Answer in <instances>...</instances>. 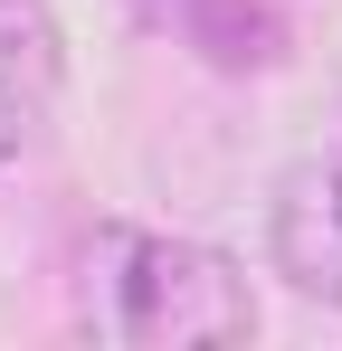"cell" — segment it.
<instances>
[{"instance_id":"6da1fadb","label":"cell","mask_w":342,"mask_h":351,"mask_svg":"<svg viewBox=\"0 0 342 351\" xmlns=\"http://www.w3.org/2000/svg\"><path fill=\"white\" fill-rule=\"evenodd\" d=\"M86 323L124 351H209V342L257 332V294L200 237L95 228V247H86Z\"/></svg>"},{"instance_id":"7a4b0ae2","label":"cell","mask_w":342,"mask_h":351,"mask_svg":"<svg viewBox=\"0 0 342 351\" xmlns=\"http://www.w3.org/2000/svg\"><path fill=\"white\" fill-rule=\"evenodd\" d=\"M266 237H276V276L314 304H342V143L295 162L276 180V209H266Z\"/></svg>"},{"instance_id":"3957f363","label":"cell","mask_w":342,"mask_h":351,"mask_svg":"<svg viewBox=\"0 0 342 351\" xmlns=\"http://www.w3.org/2000/svg\"><path fill=\"white\" fill-rule=\"evenodd\" d=\"M57 95H67V38L48 0H0V162H19L57 123Z\"/></svg>"}]
</instances>
